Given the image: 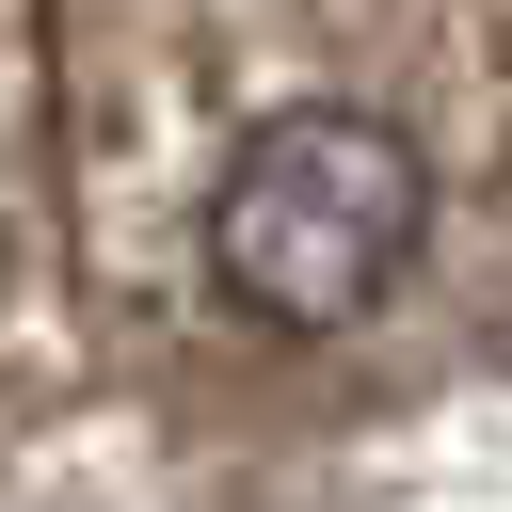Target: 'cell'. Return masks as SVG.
I'll return each instance as SVG.
<instances>
[{"mask_svg": "<svg viewBox=\"0 0 512 512\" xmlns=\"http://www.w3.org/2000/svg\"><path fill=\"white\" fill-rule=\"evenodd\" d=\"M416 240H432V160L368 96H288L208 176V288L256 336H352V320H384L400 272H416Z\"/></svg>", "mask_w": 512, "mask_h": 512, "instance_id": "6da1fadb", "label": "cell"}]
</instances>
